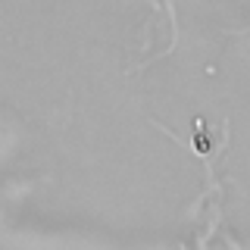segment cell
<instances>
[{"mask_svg": "<svg viewBox=\"0 0 250 250\" xmlns=\"http://www.w3.org/2000/svg\"><path fill=\"white\" fill-rule=\"evenodd\" d=\"M194 144H197V153H207L209 150V135H207V125L197 122V135H194Z\"/></svg>", "mask_w": 250, "mask_h": 250, "instance_id": "1", "label": "cell"}]
</instances>
